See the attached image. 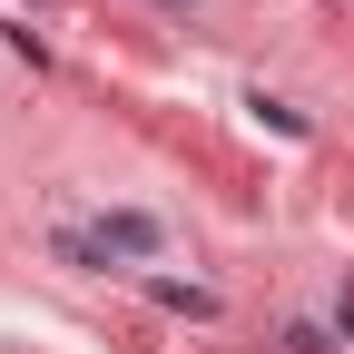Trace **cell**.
<instances>
[{"label": "cell", "mask_w": 354, "mask_h": 354, "mask_svg": "<svg viewBox=\"0 0 354 354\" xmlns=\"http://www.w3.org/2000/svg\"><path fill=\"white\" fill-rule=\"evenodd\" d=\"M158 246H167V236H158V216H128V207H118L109 227H99V256H158Z\"/></svg>", "instance_id": "6da1fadb"}]
</instances>
